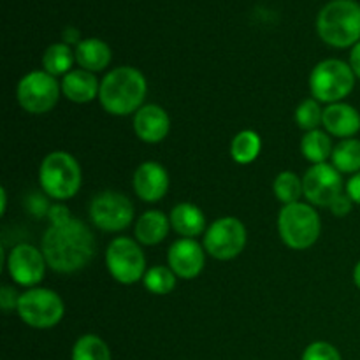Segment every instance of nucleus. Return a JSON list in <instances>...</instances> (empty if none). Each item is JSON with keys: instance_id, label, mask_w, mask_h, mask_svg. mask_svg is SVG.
I'll return each mask as SVG.
<instances>
[{"instance_id": "1", "label": "nucleus", "mask_w": 360, "mask_h": 360, "mask_svg": "<svg viewBox=\"0 0 360 360\" xmlns=\"http://www.w3.org/2000/svg\"><path fill=\"white\" fill-rule=\"evenodd\" d=\"M42 253L48 267L60 274L77 273L95 255V236L79 218L70 217L62 224H51L42 238Z\"/></svg>"}, {"instance_id": "2", "label": "nucleus", "mask_w": 360, "mask_h": 360, "mask_svg": "<svg viewBox=\"0 0 360 360\" xmlns=\"http://www.w3.org/2000/svg\"><path fill=\"white\" fill-rule=\"evenodd\" d=\"M148 83L144 74L136 67H116L101 81L98 101L104 111L112 116L136 115L146 98Z\"/></svg>"}, {"instance_id": "3", "label": "nucleus", "mask_w": 360, "mask_h": 360, "mask_svg": "<svg viewBox=\"0 0 360 360\" xmlns=\"http://www.w3.org/2000/svg\"><path fill=\"white\" fill-rule=\"evenodd\" d=\"M316 32L333 48H354L360 42V6L354 0H333L319 13Z\"/></svg>"}, {"instance_id": "4", "label": "nucleus", "mask_w": 360, "mask_h": 360, "mask_svg": "<svg viewBox=\"0 0 360 360\" xmlns=\"http://www.w3.org/2000/svg\"><path fill=\"white\" fill-rule=\"evenodd\" d=\"M83 174L76 158L67 151H51L39 167L42 192L55 200H69L79 192Z\"/></svg>"}, {"instance_id": "5", "label": "nucleus", "mask_w": 360, "mask_h": 360, "mask_svg": "<svg viewBox=\"0 0 360 360\" xmlns=\"http://www.w3.org/2000/svg\"><path fill=\"white\" fill-rule=\"evenodd\" d=\"M322 232L320 214L311 204L294 202L283 206L278 214V234L292 250H308L319 241Z\"/></svg>"}, {"instance_id": "6", "label": "nucleus", "mask_w": 360, "mask_h": 360, "mask_svg": "<svg viewBox=\"0 0 360 360\" xmlns=\"http://www.w3.org/2000/svg\"><path fill=\"white\" fill-rule=\"evenodd\" d=\"M355 86V74L350 63L338 58L316 63L309 74V91L313 98L326 104L343 102Z\"/></svg>"}, {"instance_id": "7", "label": "nucleus", "mask_w": 360, "mask_h": 360, "mask_svg": "<svg viewBox=\"0 0 360 360\" xmlns=\"http://www.w3.org/2000/svg\"><path fill=\"white\" fill-rule=\"evenodd\" d=\"M18 315L34 329H51L58 326L65 315V306L62 297L51 288L34 287L20 294L18 301Z\"/></svg>"}, {"instance_id": "8", "label": "nucleus", "mask_w": 360, "mask_h": 360, "mask_svg": "<svg viewBox=\"0 0 360 360\" xmlns=\"http://www.w3.org/2000/svg\"><path fill=\"white\" fill-rule=\"evenodd\" d=\"M105 267L122 285H134L146 274V257L141 243L132 238H116L105 250Z\"/></svg>"}, {"instance_id": "9", "label": "nucleus", "mask_w": 360, "mask_h": 360, "mask_svg": "<svg viewBox=\"0 0 360 360\" xmlns=\"http://www.w3.org/2000/svg\"><path fill=\"white\" fill-rule=\"evenodd\" d=\"M62 84L46 70H32L25 74L16 88V97L21 108L30 115H44L58 104Z\"/></svg>"}, {"instance_id": "10", "label": "nucleus", "mask_w": 360, "mask_h": 360, "mask_svg": "<svg viewBox=\"0 0 360 360\" xmlns=\"http://www.w3.org/2000/svg\"><path fill=\"white\" fill-rule=\"evenodd\" d=\"M90 220L104 232H122L132 224L134 204L122 192L105 190L97 193L90 202Z\"/></svg>"}, {"instance_id": "11", "label": "nucleus", "mask_w": 360, "mask_h": 360, "mask_svg": "<svg viewBox=\"0 0 360 360\" xmlns=\"http://www.w3.org/2000/svg\"><path fill=\"white\" fill-rule=\"evenodd\" d=\"M246 238V227L239 218H218L204 232V250L217 260H232L245 250Z\"/></svg>"}, {"instance_id": "12", "label": "nucleus", "mask_w": 360, "mask_h": 360, "mask_svg": "<svg viewBox=\"0 0 360 360\" xmlns=\"http://www.w3.org/2000/svg\"><path fill=\"white\" fill-rule=\"evenodd\" d=\"M343 188L341 172L327 162L309 167L302 178L306 200L316 207H329L333 200L343 193Z\"/></svg>"}, {"instance_id": "13", "label": "nucleus", "mask_w": 360, "mask_h": 360, "mask_svg": "<svg viewBox=\"0 0 360 360\" xmlns=\"http://www.w3.org/2000/svg\"><path fill=\"white\" fill-rule=\"evenodd\" d=\"M6 267L14 283L21 285V287L34 288L44 278L48 262H46L42 250H37L35 246L27 245V243H20V245L11 248L6 260Z\"/></svg>"}, {"instance_id": "14", "label": "nucleus", "mask_w": 360, "mask_h": 360, "mask_svg": "<svg viewBox=\"0 0 360 360\" xmlns=\"http://www.w3.org/2000/svg\"><path fill=\"white\" fill-rule=\"evenodd\" d=\"M167 262L172 273L183 280H193L202 273L206 266V250L195 239L181 238L171 245Z\"/></svg>"}, {"instance_id": "15", "label": "nucleus", "mask_w": 360, "mask_h": 360, "mask_svg": "<svg viewBox=\"0 0 360 360\" xmlns=\"http://www.w3.org/2000/svg\"><path fill=\"white\" fill-rule=\"evenodd\" d=\"M169 172L158 162H144L134 172V190L144 202H158L169 190Z\"/></svg>"}, {"instance_id": "16", "label": "nucleus", "mask_w": 360, "mask_h": 360, "mask_svg": "<svg viewBox=\"0 0 360 360\" xmlns=\"http://www.w3.org/2000/svg\"><path fill=\"white\" fill-rule=\"evenodd\" d=\"M171 118L162 105L146 104L134 115V132L143 143L157 144L169 136Z\"/></svg>"}, {"instance_id": "17", "label": "nucleus", "mask_w": 360, "mask_h": 360, "mask_svg": "<svg viewBox=\"0 0 360 360\" xmlns=\"http://www.w3.org/2000/svg\"><path fill=\"white\" fill-rule=\"evenodd\" d=\"M322 125L329 136L352 139L360 130V112L347 102L329 104L323 109Z\"/></svg>"}, {"instance_id": "18", "label": "nucleus", "mask_w": 360, "mask_h": 360, "mask_svg": "<svg viewBox=\"0 0 360 360\" xmlns=\"http://www.w3.org/2000/svg\"><path fill=\"white\" fill-rule=\"evenodd\" d=\"M62 94L76 104H88L98 97L101 83L94 72L84 69H74L62 79Z\"/></svg>"}, {"instance_id": "19", "label": "nucleus", "mask_w": 360, "mask_h": 360, "mask_svg": "<svg viewBox=\"0 0 360 360\" xmlns=\"http://www.w3.org/2000/svg\"><path fill=\"white\" fill-rule=\"evenodd\" d=\"M171 227L178 232L181 238L193 239L206 232V214L199 206L192 202L176 204L169 214Z\"/></svg>"}, {"instance_id": "20", "label": "nucleus", "mask_w": 360, "mask_h": 360, "mask_svg": "<svg viewBox=\"0 0 360 360\" xmlns=\"http://www.w3.org/2000/svg\"><path fill=\"white\" fill-rule=\"evenodd\" d=\"M171 220L158 210H150L141 214L136 221V239L144 246L160 245L169 234Z\"/></svg>"}, {"instance_id": "21", "label": "nucleus", "mask_w": 360, "mask_h": 360, "mask_svg": "<svg viewBox=\"0 0 360 360\" xmlns=\"http://www.w3.org/2000/svg\"><path fill=\"white\" fill-rule=\"evenodd\" d=\"M74 55H76V62L79 63L81 69L90 70V72H101V70L108 69L112 58L111 48L104 41L95 37L83 39L76 46Z\"/></svg>"}, {"instance_id": "22", "label": "nucleus", "mask_w": 360, "mask_h": 360, "mask_svg": "<svg viewBox=\"0 0 360 360\" xmlns=\"http://www.w3.org/2000/svg\"><path fill=\"white\" fill-rule=\"evenodd\" d=\"M333 141L330 136L323 130H309L302 136L301 139V153L302 157L308 162H311L313 165L316 164H326L327 158L333 157Z\"/></svg>"}, {"instance_id": "23", "label": "nucleus", "mask_w": 360, "mask_h": 360, "mask_svg": "<svg viewBox=\"0 0 360 360\" xmlns=\"http://www.w3.org/2000/svg\"><path fill=\"white\" fill-rule=\"evenodd\" d=\"M76 60V55L65 42H55L49 46L42 55V67L48 74L58 77L65 76L72 69V63Z\"/></svg>"}, {"instance_id": "24", "label": "nucleus", "mask_w": 360, "mask_h": 360, "mask_svg": "<svg viewBox=\"0 0 360 360\" xmlns=\"http://www.w3.org/2000/svg\"><path fill=\"white\" fill-rule=\"evenodd\" d=\"M333 165L341 174H357L360 172V141L343 139L334 146Z\"/></svg>"}, {"instance_id": "25", "label": "nucleus", "mask_w": 360, "mask_h": 360, "mask_svg": "<svg viewBox=\"0 0 360 360\" xmlns=\"http://www.w3.org/2000/svg\"><path fill=\"white\" fill-rule=\"evenodd\" d=\"M260 150H262V139L253 130H241L231 143L232 158L241 165H248L257 160Z\"/></svg>"}, {"instance_id": "26", "label": "nucleus", "mask_w": 360, "mask_h": 360, "mask_svg": "<svg viewBox=\"0 0 360 360\" xmlns=\"http://www.w3.org/2000/svg\"><path fill=\"white\" fill-rule=\"evenodd\" d=\"M70 360H111V350L102 338L84 334L74 343Z\"/></svg>"}, {"instance_id": "27", "label": "nucleus", "mask_w": 360, "mask_h": 360, "mask_svg": "<svg viewBox=\"0 0 360 360\" xmlns=\"http://www.w3.org/2000/svg\"><path fill=\"white\" fill-rule=\"evenodd\" d=\"M273 190L276 199L281 204L288 206V204L299 202L302 195H304V190H302V179L299 178L295 172L283 171L276 176L273 183Z\"/></svg>"}, {"instance_id": "28", "label": "nucleus", "mask_w": 360, "mask_h": 360, "mask_svg": "<svg viewBox=\"0 0 360 360\" xmlns=\"http://www.w3.org/2000/svg\"><path fill=\"white\" fill-rule=\"evenodd\" d=\"M176 274L171 267L155 266L146 271L143 278L144 288L155 295H167L176 288Z\"/></svg>"}, {"instance_id": "29", "label": "nucleus", "mask_w": 360, "mask_h": 360, "mask_svg": "<svg viewBox=\"0 0 360 360\" xmlns=\"http://www.w3.org/2000/svg\"><path fill=\"white\" fill-rule=\"evenodd\" d=\"M295 122L302 130H316L323 122V109L316 98L309 97L302 101L295 109Z\"/></svg>"}, {"instance_id": "30", "label": "nucleus", "mask_w": 360, "mask_h": 360, "mask_svg": "<svg viewBox=\"0 0 360 360\" xmlns=\"http://www.w3.org/2000/svg\"><path fill=\"white\" fill-rule=\"evenodd\" d=\"M302 360H341V354L327 341H315L302 354Z\"/></svg>"}, {"instance_id": "31", "label": "nucleus", "mask_w": 360, "mask_h": 360, "mask_svg": "<svg viewBox=\"0 0 360 360\" xmlns=\"http://www.w3.org/2000/svg\"><path fill=\"white\" fill-rule=\"evenodd\" d=\"M352 207H354V200L348 197V193H341V195H338L336 199L333 200V204L329 206V210L334 217L341 218V217H347V214H350Z\"/></svg>"}, {"instance_id": "32", "label": "nucleus", "mask_w": 360, "mask_h": 360, "mask_svg": "<svg viewBox=\"0 0 360 360\" xmlns=\"http://www.w3.org/2000/svg\"><path fill=\"white\" fill-rule=\"evenodd\" d=\"M18 301H20V295H18V292L14 290L13 287L4 285V287L0 288V306H2L4 311L9 313L18 309Z\"/></svg>"}, {"instance_id": "33", "label": "nucleus", "mask_w": 360, "mask_h": 360, "mask_svg": "<svg viewBox=\"0 0 360 360\" xmlns=\"http://www.w3.org/2000/svg\"><path fill=\"white\" fill-rule=\"evenodd\" d=\"M51 206L48 204V200L41 195V193H32L28 197V211L34 213L35 217H44V214L49 213Z\"/></svg>"}, {"instance_id": "34", "label": "nucleus", "mask_w": 360, "mask_h": 360, "mask_svg": "<svg viewBox=\"0 0 360 360\" xmlns=\"http://www.w3.org/2000/svg\"><path fill=\"white\" fill-rule=\"evenodd\" d=\"M345 190H347L348 197L354 200V204H359L360 206V172H357V174H354L348 179Z\"/></svg>"}, {"instance_id": "35", "label": "nucleus", "mask_w": 360, "mask_h": 360, "mask_svg": "<svg viewBox=\"0 0 360 360\" xmlns=\"http://www.w3.org/2000/svg\"><path fill=\"white\" fill-rule=\"evenodd\" d=\"M48 218L51 224H62V221L69 220L70 213L67 211L65 206H60V204H56V206H51V210H49V213H48Z\"/></svg>"}, {"instance_id": "36", "label": "nucleus", "mask_w": 360, "mask_h": 360, "mask_svg": "<svg viewBox=\"0 0 360 360\" xmlns=\"http://www.w3.org/2000/svg\"><path fill=\"white\" fill-rule=\"evenodd\" d=\"M350 67H352V70H354L355 77H359L360 79V42H357V44L352 48Z\"/></svg>"}, {"instance_id": "37", "label": "nucleus", "mask_w": 360, "mask_h": 360, "mask_svg": "<svg viewBox=\"0 0 360 360\" xmlns=\"http://www.w3.org/2000/svg\"><path fill=\"white\" fill-rule=\"evenodd\" d=\"M63 41H65V44H79L81 39H79V32L74 30V28H67L65 32H63Z\"/></svg>"}, {"instance_id": "38", "label": "nucleus", "mask_w": 360, "mask_h": 360, "mask_svg": "<svg viewBox=\"0 0 360 360\" xmlns=\"http://www.w3.org/2000/svg\"><path fill=\"white\" fill-rule=\"evenodd\" d=\"M0 197H2V210H0V214H6V211H7V192H6V188L0 190Z\"/></svg>"}, {"instance_id": "39", "label": "nucleus", "mask_w": 360, "mask_h": 360, "mask_svg": "<svg viewBox=\"0 0 360 360\" xmlns=\"http://www.w3.org/2000/svg\"><path fill=\"white\" fill-rule=\"evenodd\" d=\"M354 283L357 285V288L360 290V260L357 262V266L354 267Z\"/></svg>"}]
</instances>
